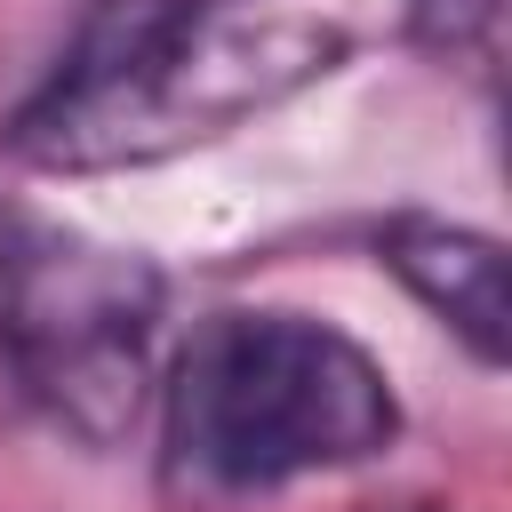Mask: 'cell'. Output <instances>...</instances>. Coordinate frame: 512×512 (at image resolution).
Listing matches in <instances>:
<instances>
[{
	"instance_id": "1",
	"label": "cell",
	"mask_w": 512,
	"mask_h": 512,
	"mask_svg": "<svg viewBox=\"0 0 512 512\" xmlns=\"http://www.w3.org/2000/svg\"><path fill=\"white\" fill-rule=\"evenodd\" d=\"M344 56L352 24L304 0H88L0 144L40 176L176 160L328 80Z\"/></svg>"
},
{
	"instance_id": "5",
	"label": "cell",
	"mask_w": 512,
	"mask_h": 512,
	"mask_svg": "<svg viewBox=\"0 0 512 512\" xmlns=\"http://www.w3.org/2000/svg\"><path fill=\"white\" fill-rule=\"evenodd\" d=\"M8 208H16V200H0V240H8Z\"/></svg>"
},
{
	"instance_id": "2",
	"label": "cell",
	"mask_w": 512,
	"mask_h": 512,
	"mask_svg": "<svg viewBox=\"0 0 512 512\" xmlns=\"http://www.w3.org/2000/svg\"><path fill=\"white\" fill-rule=\"evenodd\" d=\"M400 440L384 360L320 312H208L160 376L168 480L200 496H264L368 464Z\"/></svg>"
},
{
	"instance_id": "4",
	"label": "cell",
	"mask_w": 512,
	"mask_h": 512,
	"mask_svg": "<svg viewBox=\"0 0 512 512\" xmlns=\"http://www.w3.org/2000/svg\"><path fill=\"white\" fill-rule=\"evenodd\" d=\"M368 248L480 368L512 360V336H504V240L496 232L432 216V208H392L368 232Z\"/></svg>"
},
{
	"instance_id": "3",
	"label": "cell",
	"mask_w": 512,
	"mask_h": 512,
	"mask_svg": "<svg viewBox=\"0 0 512 512\" xmlns=\"http://www.w3.org/2000/svg\"><path fill=\"white\" fill-rule=\"evenodd\" d=\"M168 280L144 248L8 208L0 240V368L80 448H120L152 400Z\"/></svg>"
}]
</instances>
